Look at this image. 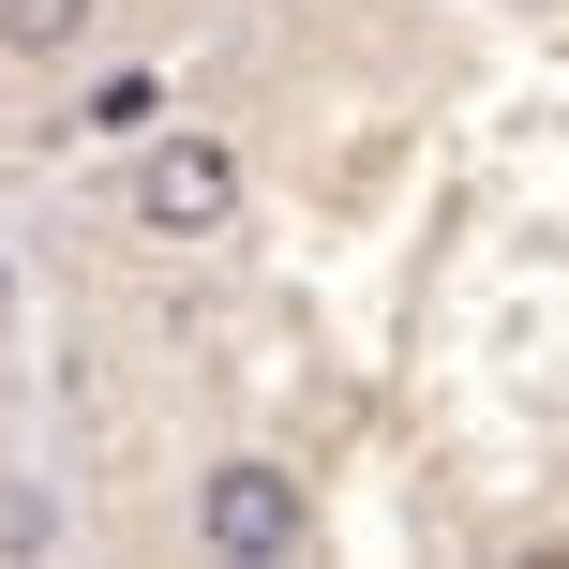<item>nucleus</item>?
<instances>
[{"instance_id":"nucleus-1","label":"nucleus","mask_w":569,"mask_h":569,"mask_svg":"<svg viewBox=\"0 0 569 569\" xmlns=\"http://www.w3.org/2000/svg\"><path fill=\"white\" fill-rule=\"evenodd\" d=\"M120 210H136L150 240H210V226L240 210V150H226V136H150L136 180H120Z\"/></svg>"},{"instance_id":"nucleus-2","label":"nucleus","mask_w":569,"mask_h":569,"mask_svg":"<svg viewBox=\"0 0 569 569\" xmlns=\"http://www.w3.org/2000/svg\"><path fill=\"white\" fill-rule=\"evenodd\" d=\"M300 525H315V510H300V480H284V465H256V450L196 480V555H226V569L300 555Z\"/></svg>"},{"instance_id":"nucleus-3","label":"nucleus","mask_w":569,"mask_h":569,"mask_svg":"<svg viewBox=\"0 0 569 569\" xmlns=\"http://www.w3.org/2000/svg\"><path fill=\"white\" fill-rule=\"evenodd\" d=\"M150 120H166V76H150V60L90 76V136H150Z\"/></svg>"},{"instance_id":"nucleus-4","label":"nucleus","mask_w":569,"mask_h":569,"mask_svg":"<svg viewBox=\"0 0 569 569\" xmlns=\"http://www.w3.org/2000/svg\"><path fill=\"white\" fill-rule=\"evenodd\" d=\"M76 30H90V0H0V46L16 60H60Z\"/></svg>"},{"instance_id":"nucleus-5","label":"nucleus","mask_w":569,"mask_h":569,"mask_svg":"<svg viewBox=\"0 0 569 569\" xmlns=\"http://www.w3.org/2000/svg\"><path fill=\"white\" fill-rule=\"evenodd\" d=\"M0 330H16V284H0Z\"/></svg>"}]
</instances>
